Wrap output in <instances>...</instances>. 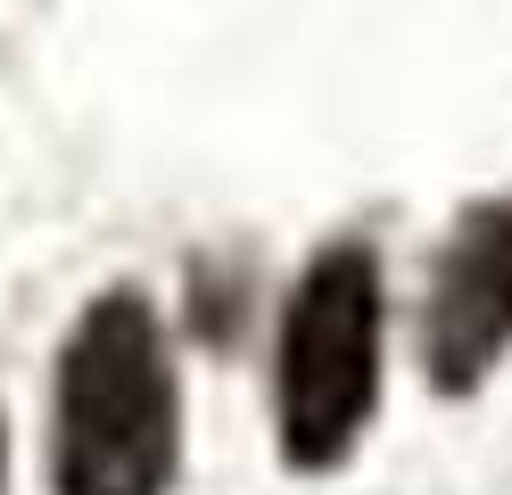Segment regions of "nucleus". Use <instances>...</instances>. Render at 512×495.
I'll use <instances>...</instances> for the list:
<instances>
[{
  "mask_svg": "<svg viewBox=\"0 0 512 495\" xmlns=\"http://www.w3.org/2000/svg\"><path fill=\"white\" fill-rule=\"evenodd\" d=\"M182 396L166 330L133 289L91 297L58 355V495H166Z\"/></svg>",
  "mask_w": 512,
  "mask_h": 495,
  "instance_id": "f257e3e1",
  "label": "nucleus"
},
{
  "mask_svg": "<svg viewBox=\"0 0 512 495\" xmlns=\"http://www.w3.org/2000/svg\"><path fill=\"white\" fill-rule=\"evenodd\" d=\"M512 347V198L463 215L455 248L430 281V380L479 388L488 363Z\"/></svg>",
  "mask_w": 512,
  "mask_h": 495,
  "instance_id": "7ed1b4c3",
  "label": "nucleus"
},
{
  "mask_svg": "<svg viewBox=\"0 0 512 495\" xmlns=\"http://www.w3.org/2000/svg\"><path fill=\"white\" fill-rule=\"evenodd\" d=\"M0 471H9V446H0Z\"/></svg>",
  "mask_w": 512,
  "mask_h": 495,
  "instance_id": "20e7f679",
  "label": "nucleus"
},
{
  "mask_svg": "<svg viewBox=\"0 0 512 495\" xmlns=\"http://www.w3.org/2000/svg\"><path fill=\"white\" fill-rule=\"evenodd\" d=\"M380 396V264L364 240H339L306 264L281 314V454L331 471L356 446Z\"/></svg>",
  "mask_w": 512,
  "mask_h": 495,
  "instance_id": "f03ea898",
  "label": "nucleus"
}]
</instances>
